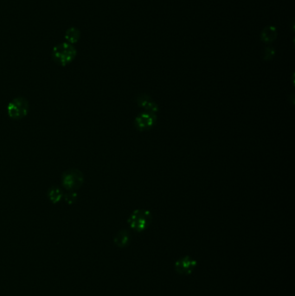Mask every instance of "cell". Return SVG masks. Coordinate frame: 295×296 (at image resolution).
Returning a JSON list of instances; mask_svg holds the SVG:
<instances>
[{
	"mask_svg": "<svg viewBox=\"0 0 295 296\" xmlns=\"http://www.w3.org/2000/svg\"><path fill=\"white\" fill-rule=\"evenodd\" d=\"M48 197L53 204H57L63 198V192L59 187L53 186L48 191Z\"/></svg>",
	"mask_w": 295,
	"mask_h": 296,
	"instance_id": "cell-10",
	"label": "cell"
},
{
	"mask_svg": "<svg viewBox=\"0 0 295 296\" xmlns=\"http://www.w3.org/2000/svg\"><path fill=\"white\" fill-rule=\"evenodd\" d=\"M76 54L77 52L73 44L63 43L54 47L52 52V57L55 63H58L61 66H66L74 61Z\"/></svg>",
	"mask_w": 295,
	"mask_h": 296,
	"instance_id": "cell-1",
	"label": "cell"
},
{
	"mask_svg": "<svg viewBox=\"0 0 295 296\" xmlns=\"http://www.w3.org/2000/svg\"><path fill=\"white\" fill-rule=\"evenodd\" d=\"M151 222V212L146 209H136L128 218L131 229L142 232L148 227Z\"/></svg>",
	"mask_w": 295,
	"mask_h": 296,
	"instance_id": "cell-2",
	"label": "cell"
},
{
	"mask_svg": "<svg viewBox=\"0 0 295 296\" xmlns=\"http://www.w3.org/2000/svg\"><path fill=\"white\" fill-rule=\"evenodd\" d=\"M275 54H276V52H275L274 49H272V47L266 48L263 52V55H265L266 59H270V58H272L274 56Z\"/></svg>",
	"mask_w": 295,
	"mask_h": 296,
	"instance_id": "cell-13",
	"label": "cell"
},
{
	"mask_svg": "<svg viewBox=\"0 0 295 296\" xmlns=\"http://www.w3.org/2000/svg\"><path fill=\"white\" fill-rule=\"evenodd\" d=\"M157 121V115L151 112H143L135 118V126L139 131H146L154 126Z\"/></svg>",
	"mask_w": 295,
	"mask_h": 296,
	"instance_id": "cell-6",
	"label": "cell"
},
{
	"mask_svg": "<svg viewBox=\"0 0 295 296\" xmlns=\"http://www.w3.org/2000/svg\"><path fill=\"white\" fill-rule=\"evenodd\" d=\"M80 36H81V33L79 32L78 29L70 28V29L68 30L66 34H65L66 43L70 44H75V43L78 42Z\"/></svg>",
	"mask_w": 295,
	"mask_h": 296,
	"instance_id": "cell-11",
	"label": "cell"
},
{
	"mask_svg": "<svg viewBox=\"0 0 295 296\" xmlns=\"http://www.w3.org/2000/svg\"><path fill=\"white\" fill-rule=\"evenodd\" d=\"M62 182H63V187L65 189L69 192H74L83 186L84 177L81 171L73 168V169L65 171L63 173Z\"/></svg>",
	"mask_w": 295,
	"mask_h": 296,
	"instance_id": "cell-3",
	"label": "cell"
},
{
	"mask_svg": "<svg viewBox=\"0 0 295 296\" xmlns=\"http://www.w3.org/2000/svg\"><path fill=\"white\" fill-rule=\"evenodd\" d=\"M130 233L126 229L119 231L118 233L116 234V236L114 237V244L120 248H125L130 244Z\"/></svg>",
	"mask_w": 295,
	"mask_h": 296,
	"instance_id": "cell-9",
	"label": "cell"
},
{
	"mask_svg": "<svg viewBox=\"0 0 295 296\" xmlns=\"http://www.w3.org/2000/svg\"><path fill=\"white\" fill-rule=\"evenodd\" d=\"M29 108L30 104L27 99L17 97L9 103L7 112L9 116L13 120H21L27 115Z\"/></svg>",
	"mask_w": 295,
	"mask_h": 296,
	"instance_id": "cell-4",
	"label": "cell"
},
{
	"mask_svg": "<svg viewBox=\"0 0 295 296\" xmlns=\"http://www.w3.org/2000/svg\"><path fill=\"white\" fill-rule=\"evenodd\" d=\"M277 30L274 26H268L264 28L262 32L260 33V40L265 44H272L274 41H276L277 37Z\"/></svg>",
	"mask_w": 295,
	"mask_h": 296,
	"instance_id": "cell-8",
	"label": "cell"
},
{
	"mask_svg": "<svg viewBox=\"0 0 295 296\" xmlns=\"http://www.w3.org/2000/svg\"><path fill=\"white\" fill-rule=\"evenodd\" d=\"M197 261L192 257L186 256L177 259L174 264L176 272L181 276H190L197 267Z\"/></svg>",
	"mask_w": 295,
	"mask_h": 296,
	"instance_id": "cell-5",
	"label": "cell"
},
{
	"mask_svg": "<svg viewBox=\"0 0 295 296\" xmlns=\"http://www.w3.org/2000/svg\"><path fill=\"white\" fill-rule=\"evenodd\" d=\"M136 103H137L139 107L144 108L146 112H151V113L156 114L158 111V106H157V103H155L153 99L149 96H147V95H143L139 96L136 100Z\"/></svg>",
	"mask_w": 295,
	"mask_h": 296,
	"instance_id": "cell-7",
	"label": "cell"
},
{
	"mask_svg": "<svg viewBox=\"0 0 295 296\" xmlns=\"http://www.w3.org/2000/svg\"><path fill=\"white\" fill-rule=\"evenodd\" d=\"M63 197H64V200L67 204L73 205V204H75L76 199H77V194L74 192H70L69 193L63 195Z\"/></svg>",
	"mask_w": 295,
	"mask_h": 296,
	"instance_id": "cell-12",
	"label": "cell"
}]
</instances>
